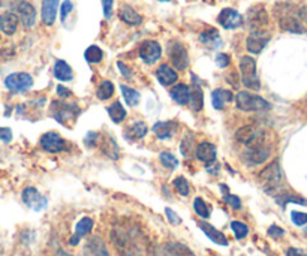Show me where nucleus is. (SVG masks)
<instances>
[{
    "label": "nucleus",
    "instance_id": "f257e3e1",
    "mask_svg": "<svg viewBox=\"0 0 307 256\" xmlns=\"http://www.w3.org/2000/svg\"><path fill=\"white\" fill-rule=\"evenodd\" d=\"M111 241L120 256H142L141 247L138 246L133 235L124 229H113L111 231Z\"/></svg>",
    "mask_w": 307,
    "mask_h": 256
},
{
    "label": "nucleus",
    "instance_id": "f03ea898",
    "mask_svg": "<svg viewBox=\"0 0 307 256\" xmlns=\"http://www.w3.org/2000/svg\"><path fill=\"white\" fill-rule=\"evenodd\" d=\"M259 182L264 186V191L267 193L277 192L280 182H282V171H280V165L279 160L271 162L267 168H264L259 173Z\"/></svg>",
    "mask_w": 307,
    "mask_h": 256
},
{
    "label": "nucleus",
    "instance_id": "7ed1b4c3",
    "mask_svg": "<svg viewBox=\"0 0 307 256\" xmlns=\"http://www.w3.org/2000/svg\"><path fill=\"white\" fill-rule=\"evenodd\" d=\"M236 104H237V108L242 111H267L271 108V105L264 98L249 92L237 93Z\"/></svg>",
    "mask_w": 307,
    "mask_h": 256
},
{
    "label": "nucleus",
    "instance_id": "20e7f679",
    "mask_svg": "<svg viewBox=\"0 0 307 256\" xmlns=\"http://www.w3.org/2000/svg\"><path fill=\"white\" fill-rule=\"evenodd\" d=\"M11 12H14L18 18V21H21V24L24 27H32L36 21V9L32 3L26 2V0H15L11 3Z\"/></svg>",
    "mask_w": 307,
    "mask_h": 256
},
{
    "label": "nucleus",
    "instance_id": "39448f33",
    "mask_svg": "<svg viewBox=\"0 0 307 256\" xmlns=\"http://www.w3.org/2000/svg\"><path fill=\"white\" fill-rule=\"evenodd\" d=\"M240 70H242V81L247 89L252 90H259L261 89V81L256 73V62L255 59L245 56L240 59Z\"/></svg>",
    "mask_w": 307,
    "mask_h": 256
},
{
    "label": "nucleus",
    "instance_id": "423d86ee",
    "mask_svg": "<svg viewBox=\"0 0 307 256\" xmlns=\"http://www.w3.org/2000/svg\"><path fill=\"white\" fill-rule=\"evenodd\" d=\"M5 86L12 93H23V92H27L33 86V78L26 72L11 73V75L6 76Z\"/></svg>",
    "mask_w": 307,
    "mask_h": 256
},
{
    "label": "nucleus",
    "instance_id": "0eeeda50",
    "mask_svg": "<svg viewBox=\"0 0 307 256\" xmlns=\"http://www.w3.org/2000/svg\"><path fill=\"white\" fill-rule=\"evenodd\" d=\"M168 56L173 66L179 70H184L189 66V54L187 50L180 41H171L168 45Z\"/></svg>",
    "mask_w": 307,
    "mask_h": 256
},
{
    "label": "nucleus",
    "instance_id": "6e6552de",
    "mask_svg": "<svg viewBox=\"0 0 307 256\" xmlns=\"http://www.w3.org/2000/svg\"><path fill=\"white\" fill-rule=\"evenodd\" d=\"M78 114H80V108L75 104L53 102V105H51V116L60 123H66L69 120H73Z\"/></svg>",
    "mask_w": 307,
    "mask_h": 256
},
{
    "label": "nucleus",
    "instance_id": "1a4fd4ad",
    "mask_svg": "<svg viewBox=\"0 0 307 256\" xmlns=\"http://www.w3.org/2000/svg\"><path fill=\"white\" fill-rule=\"evenodd\" d=\"M39 144L48 153H60L67 148V142L56 132H48V133L42 135Z\"/></svg>",
    "mask_w": 307,
    "mask_h": 256
},
{
    "label": "nucleus",
    "instance_id": "9d476101",
    "mask_svg": "<svg viewBox=\"0 0 307 256\" xmlns=\"http://www.w3.org/2000/svg\"><path fill=\"white\" fill-rule=\"evenodd\" d=\"M162 56V48L156 41H144L139 47V57L144 63H156Z\"/></svg>",
    "mask_w": 307,
    "mask_h": 256
},
{
    "label": "nucleus",
    "instance_id": "9b49d317",
    "mask_svg": "<svg viewBox=\"0 0 307 256\" xmlns=\"http://www.w3.org/2000/svg\"><path fill=\"white\" fill-rule=\"evenodd\" d=\"M268 42H270V33H267L265 30H253L246 41V47L250 53L259 54L267 47Z\"/></svg>",
    "mask_w": 307,
    "mask_h": 256
},
{
    "label": "nucleus",
    "instance_id": "f8f14e48",
    "mask_svg": "<svg viewBox=\"0 0 307 256\" xmlns=\"http://www.w3.org/2000/svg\"><path fill=\"white\" fill-rule=\"evenodd\" d=\"M217 21H219V24H220L223 29L231 30V29H237V27H240V26L243 24V17H242L236 9L226 8V9H223V11L219 14Z\"/></svg>",
    "mask_w": 307,
    "mask_h": 256
},
{
    "label": "nucleus",
    "instance_id": "ddd939ff",
    "mask_svg": "<svg viewBox=\"0 0 307 256\" xmlns=\"http://www.w3.org/2000/svg\"><path fill=\"white\" fill-rule=\"evenodd\" d=\"M23 202L27 207H30V208H33L36 211H41L42 208L47 207V199L38 192L35 188H26L24 189V192H23Z\"/></svg>",
    "mask_w": 307,
    "mask_h": 256
},
{
    "label": "nucleus",
    "instance_id": "4468645a",
    "mask_svg": "<svg viewBox=\"0 0 307 256\" xmlns=\"http://www.w3.org/2000/svg\"><path fill=\"white\" fill-rule=\"evenodd\" d=\"M247 23L252 30H262V27L268 23L267 12L262 6H255L247 12Z\"/></svg>",
    "mask_w": 307,
    "mask_h": 256
},
{
    "label": "nucleus",
    "instance_id": "2eb2a0df",
    "mask_svg": "<svg viewBox=\"0 0 307 256\" xmlns=\"http://www.w3.org/2000/svg\"><path fill=\"white\" fill-rule=\"evenodd\" d=\"M93 225H95L93 219H90V217H83V219L76 223V226H75V234H73L72 238L69 240V244H70V246H76L83 237H86L87 234L92 232Z\"/></svg>",
    "mask_w": 307,
    "mask_h": 256
},
{
    "label": "nucleus",
    "instance_id": "dca6fc26",
    "mask_svg": "<svg viewBox=\"0 0 307 256\" xmlns=\"http://www.w3.org/2000/svg\"><path fill=\"white\" fill-rule=\"evenodd\" d=\"M195 154L201 162H204L205 165H210L216 160V147H214V144L204 141V142L198 144Z\"/></svg>",
    "mask_w": 307,
    "mask_h": 256
},
{
    "label": "nucleus",
    "instance_id": "f3484780",
    "mask_svg": "<svg viewBox=\"0 0 307 256\" xmlns=\"http://www.w3.org/2000/svg\"><path fill=\"white\" fill-rule=\"evenodd\" d=\"M198 226H199V229H201L213 243H216V244H219V246H228V238L225 237V234L220 232V231H217V229H216L214 226H211L210 223H207V222H199Z\"/></svg>",
    "mask_w": 307,
    "mask_h": 256
},
{
    "label": "nucleus",
    "instance_id": "a211bd4d",
    "mask_svg": "<svg viewBox=\"0 0 307 256\" xmlns=\"http://www.w3.org/2000/svg\"><path fill=\"white\" fill-rule=\"evenodd\" d=\"M279 26H280V29L291 32V33H306V29L301 24V21L294 15H282L279 20Z\"/></svg>",
    "mask_w": 307,
    "mask_h": 256
},
{
    "label": "nucleus",
    "instance_id": "6ab92c4d",
    "mask_svg": "<svg viewBox=\"0 0 307 256\" xmlns=\"http://www.w3.org/2000/svg\"><path fill=\"white\" fill-rule=\"evenodd\" d=\"M17 27H18V18L14 12L8 11V12H3L0 15V30L11 36L17 32Z\"/></svg>",
    "mask_w": 307,
    "mask_h": 256
},
{
    "label": "nucleus",
    "instance_id": "aec40b11",
    "mask_svg": "<svg viewBox=\"0 0 307 256\" xmlns=\"http://www.w3.org/2000/svg\"><path fill=\"white\" fill-rule=\"evenodd\" d=\"M156 78L162 86H171L177 81V72L170 64H161L156 70Z\"/></svg>",
    "mask_w": 307,
    "mask_h": 256
},
{
    "label": "nucleus",
    "instance_id": "412c9836",
    "mask_svg": "<svg viewBox=\"0 0 307 256\" xmlns=\"http://www.w3.org/2000/svg\"><path fill=\"white\" fill-rule=\"evenodd\" d=\"M59 0H42V21L47 26H53L57 17Z\"/></svg>",
    "mask_w": 307,
    "mask_h": 256
},
{
    "label": "nucleus",
    "instance_id": "4be33fe9",
    "mask_svg": "<svg viewBox=\"0 0 307 256\" xmlns=\"http://www.w3.org/2000/svg\"><path fill=\"white\" fill-rule=\"evenodd\" d=\"M179 129V125L176 122H158L153 126V132L159 139H170Z\"/></svg>",
    "mask_w": 307,
    "mask_h": 256
},
{
    "label": "nucleus",
    "instance_id": "5701e85b",
    "mask_svg": "<svg viewBox=\"0 0 307 256\" xmlns=\"http://www.w3.org/2000/svg\"><path fill=\"white\" fill-rule=\"evenodd\" d=\"M161 256H195L193 252L182 243H167L161 249Z\"/></svg>",
    "mask_w": 307,
    "mask_h": 256
},
{
    "label": "nucleus",
    "instance_id": "b1692460",
    "mask_svg": "<svg viewBox=\"0 0 307 256\" xmlns=\"http://www.w3.org/2000/svg\"><path fill=\"white\" fill-rule=\"evenodd\" d=\"M170 96L179 105H187L190 99V87H187L186 84H177L170 90Z\"/></svg>",
    "mask_w": 307,
    "mask_h": 256
},
{
    "label": "nucleus",
    "instance_id": "393cba45",
    "mask_svg": "<svg viewBox=\"0 0 307 256\" xmlns=\"http://www.w3.org/2000/svg\"><path fill=\"white\" fill-rule=\"evenodd\" d=\"M199 42L204 44L205 47L208 48H219L222 45V39H220V35L217 33V30L214 29H208L205 32H202L199 35Z\"/></svg>",
    "mask_w": 307,
    "mask_h": 256
},
{
    "label": "nucleus",
    "instance_id": "a878e982",
    "mask_svg": "<svg viewBox=\"0 0 307 256\" xmlns=\"http://www.w3.org/2000/svg\"><path fill=\"white\" fill-rule=\"evenodd\" d=\"M120 20L123 23L129 24V26H138L142 21V17L129 5H124L120 9Z\"/></svg>",
    "mask_w": 307,
    "mask_h": 256
},
{
    "label": "nucleus",
    "instance_id": "bb28decb",
    "mask_svg": "<svg viewBox=\"0 0 307 256\" xmlns=\"http://www.w3.org/2000/svg\"><path fill=\"white\" fill-rule=\"evenodd\" d=\"M233 101V95L231 92L228 90H223V89H216L213 93H211V102H213V107L216 110H222L225 102H229Z\"/></svg>",
    "mask_w": 307,
    "mask_h": 256
},
{
    "label": "nucleus",
    "instance_id": "cd10ccee",
    "mask_svg": "<svg viewBox=\"0 0 307 256\" xmlns=\"http://www.w3.org/2000/svg\"><path fill=\"white\" fill-rule=\"evenodd\" d=\"M87 249L90 250V253L93 256H110L105 241L101 237H92L87 243Z\"/></svg>",
    "mask_w": 307,
    "mask_h": 256
},
{
    "label": "nucleus",
    "instance_id": "c85d7f7f",
    "mask_svg": "<svg viewBox=\"0 0 307 256\" xmlns=\"http://www.w3.org/2000/svg\"><path fill=\"white\" fill-rule=\"evenodd\" d=\"M54 76L60 81H70L73 73L70 66L66 63L64 60H57L54 64Z\"/></svg>",
    "mask_w": 307,
    "mask_h": 256
},
{
    "label": "nucleus",
    "instance_id": "c756f323",
    "mask_svg": "<svg viewBox=\"0 0 307 256\" xmlns=\"http://www.w3.org/2000/svg\"><path fill=\"white\" fill-rule=\"evenodd\" d=\"M276 201H277V204L282 205V207H286V204H289V202L300 204V205H307V199L301 198V196L291 195L289 192H280L279 195H276Z\"/></svg>",
    "mask_w": 307,
    "mask_h": 256
},
{
    "label": "nucleus",
    "instance_id": "7c9ffc66",
    "mask_svg": "<svg viewBox=\"0 0 307 256\" xmlns=\"http://www.w3.org/2000/svg\"><path fill=\"white\" fill-rule=\"evenodd\" d=\"M189 104L190 107L195 110V111H199L202 110V90L198 84H193L190 87V99H189Z\"/></svg>",
    "mask_w": 307,
    "mask_h": 256
},
{
    "label": "nucleus",
    "instance_id": "2f4dec72",
    "mask_svg": "<svg viewBox=\"0 0 307 256\" xmlns=\"http://www.w3.org/2000/svg\"><path fill=\"white\" fill-rule=\"evenodd\" d=\"M108 114L111 117V120L114 123H120L126 119V110L123 108V105L120 102H114L113 105L108 107Z\"/></svg>",
    "mask_w": 307,
    "mask_h": 256
},
{
    "label": "nucleus",
    "instance_id": "473e14b6",
    "mask_svg": "<svg viewBox=\"0 0 307 256\" xmlns=\"http://www.w3.org/2000/svg\"><path fill=\"white\" fill-rule=\"evenodd\" d=\"M84 57H86V60H87L89 63H99V62H102V59H104V53H102V50H101L99 47L92 45V47H89V48L86 50Z\"/></svg>",
    "mask_w": 307,
    "mask_h": 256
},
{
    "label": "nucleus",
    "instance_id": "72a5a7b5",
    "mask_svg": "<svg viewBox=\"0 0 307 256\" xmlns=\"http://www.w3.org/2000/svg\"><path fill=\"white\" fill-rule=\"evenodd\" d=\"M127 132H129L130 139H141V138H144L147 135L148 129H147V125L144 122H136L129 128Z\"/></svg>",
    "mask_w": 307,
    "mask_h": 256
},
{
    "label": "nucleus",
    "instance_id": "f704fd0d",
    "mask_svg": "<svg viewBox=\"0 0 307 256\" xmlns=\"http://www.w3.org/2000/svg\"><path fill=\"white\" fill-rule=\"evenodd\" d=\"M96 95H98V98H99L101 101L110 99V98L114 95V84H113L111 81H104V82H101V86L98 87Z\"/></svg>",
    "mask_w": 307,
    "mask_h": 256
},
{
    "label": "nucleus",
    "instance_id": "c9c22d12",
    "mask_svg": "<svg viewBox=\"0 0 307 256\" xmlns=\"http://www.w3.org/2000/svg\"><path fill=\"white\" fill-rule=\"evenodd\" d=\"M122 93L124 101H126V104H127L129 107L138 105V102H139V93H138L136 90H133V89H130V87H127V86H122Z\"/></svg>",
    "mask_w": 307,
    "mask_h": 256
},
{
    "label": "nucleus",
    "instance_id": "e433bc0d",
    "mask_svg": "<svg viewBox=\"0 0 307 256\" xmlns=\"http://www.w3.org/2000/svg\"><path fill=\"white\" fill-rule=\"evenodd\" d=\"M159 159H161V163H162L165 168H168V169H176V168L179 166V160H177V157L173 156V154L168 153V151L161 153Z\"/></svg>",
    "mask_w": 307,
    "mask_h": 256
},
{
    "label": "nucleus",
    "instance_id": "4c0bfd02",
    "mask_svg": "<svg viewBox=\"0 0 307 256\" xmlns=\"http://www.w3.org/2000/svg\"><path fill=\"white\" fill-rule=\"evenodd\" d=\"M193 208H195V213H196L199 217H202V219H208V217H210V210H208L207 204L204 202V199L196 198V199L193 201Z\"/></svg>",
    "mask_w": 307,
    "mask_h": 256
},
{
    "label": "nucleus",
    "instance_id": "58836bf2",
    "mask_svg": "<svg viewBox=\"0 0 307 256\" xmlns=\"http://www.w3.org/2000/svg\"><path fill=\"white\" fill-rule=\"evenodd\" d=\"M231 229H233L234 235H236L239 240L245 238L246 235L249 234V228H247V225L243 223V222H239V220L231 222Z\"/></svg>",
    "mask_w": 307,
    "mask_h": 256
},
{
    "label": "nucleus",
    "instance_id": "ea45409f",
    "mask_svg": "<svg viewBox=\"0 0 307 256\" xmlns=\"http://www.w3.org/2000/svg\"><path fill=\"white\" fill-rule=\"evenodd\" d=\"M174 188L176 191L180 193L182 196H187L190 193V188H189V183L184 177H177L174 180Z\"/></svg>",
    "mask_w": 307,
    "mask_h": 256
},
{
    "label": "nucleus",
    "instance_id": "a19ab883",
    "mask_svg": "<svg viewBox=\"0 0 307 256\" xmlns=\"http://www.w3.org/2000/svg\"><path fill=\"white\" fill-rule=\"evenodd\" d=\"M192 147H193V135L189 132V133H186V135H184L183 141H182V145H180V150H182V153H183L186 157L190 154Z\"/></svg>",
    "mask_w": 307,
    "mask_h": 256
},
{
    "label": "nucleus",
    "instance_id": "79ce46f5",
    "mask_svg": "<svg viewBox=\"0 0 307 256\" xmlns=\"http://www.w3.org/2000/svg\"><path fill=\"white\" fill-rule=\"evenodd\" d=\"M291 219H292L294 225H297V226H304L307 223V213L292 211V213H291Z\"/></svg>",
    "mask_w": 307,
    "mask_h": 256
},
{
    "label": "nucleus",
    "instance_id": "37998d69",
    "mask_svg": "<svg viewBox=\"0 0 307 256\" xmlns=\"http://www.w3.org/2000/svg\"><path fill=\"white\" fill-rule=\"evenodd\" d=\"M223 201L226 202V204H229L233 208H240L242 207V201H240V198L239 196H236V195H225L223 196Z\"/></svg>",
    "mask_w": 307,
    "mask_h": 256
},
{
    "label": "nucleus",
    "instance_id": "c03bdc74",
    "mask_svg": "<svg viewBox=\"0 0 307 256\" xmlns=\"http://www.w3.org/2000/svg\"><path fill=\"white\" fill-rule=\"evenodd\" d=\"M268 235L273 237V238H282L285 235V231L282 228H279L277 225H271L268 228Z\"/></svg>",
    "mask_w": 307,
    "mask_h": 256
},
{
    "label": "nucleus",
    "instance_id": "a18cd8bd",
    "mask_svg": "<svg viewBox=\"0 0 307 256\" xmlns=\"http://www.w3.org/2000/svg\"><path fill=\"white\" fill-rule=\"evenodd\" d=\"M113 5H114V0H102V8H104L105 18H111V15H113Z\"/></svg>",
    "mask_w": 307,
    "mask_h": 256
},
{
    "label": "nucleus",
    "instance_id": "49530a36",
    "mask_svg": "<svg viewBox=\"0 0 307 256\" xmlns=\"http://www.w3.org/2000/svg\"><path fill=\"white\" fill-rule=\"evenodd\" d=\"M165 214H167V217H168V220H170L171 225H179V223L182 222V219H180L171 208H165Z\"/></svg>",
    "mask_w": 307,
    "mask_h": 256
},
{
    "label": "nucleus",
    "instance_id": "de8ad7c7",
    "mask_svg": "<svg viewBox=\"0 0 307 256\" xmlns=\"http://www.w3.org/2000/svg\"><path fill=\"white\" fill-rule=\"evenodd\" d=\"M229 62H231V60H229V56H228V54L220 53V54L216 56V64H217L219 67H222V69L226 67V66L229 64Z\"/></svg>",
    "mask_w": 307,
    "mask_h": 256
},
{
    "label": "nucleus",
    "instance_id": "09e8293b",
    "mask_svg": "<svg viewBox=\"0 0 307 256\" xmlns=\"http://www.w3.org/2000/svg\"><path fill=\"white\" fill-rule=\"evenodd\" d=\"M0 139L5 144H9L12 141V130L9 128H0Z\"/></svg>",
    "mask_w": 307,
    "mask_h": 256
},
{
    "label": "nucleus",
    "instance_id": "8fccbe9b",
    "mask_svg": "<svg viewBox=\"0 0 307 256\" xmlns=\"http://www.w3.org/2000/svg\"><path fill=\"white\" fill-rule=\"evenodd\" d=\"M70 11H72V2L70 0H64L63 5H61V20L63 21L66 20V17H67V14Z\"/></svg>",
    "mask_w": 307,
    "mask_h": 256
},
{
    "label": "nucleus",
    "instance_id": "3c124183",
    "mask_svg": "<svg viewBox=\"0 0 307 256\" xmlns=\"http://www.w3.org/2000/svg\"><path fill=\"white\" fill-rule=\"evenodd\" d=\"M117 66H119V69H120V72H122V75L126 78V79H130L132 78V75H133V72L126 66V64L123 63V62H117Z\"/></svg>",
    "mask_w": 307,
    "mask_h": 256
},
{
    "label": "nucleus",
    "instance_id": "603ef678",
    "mask_svg": "<svg viewBox=\"0 0 307 256\" xmlns=\"http://www.w3.org/2000/svg\"><path fill=\"white\" fill-rule=\"evenodd\" d=\"M57 95L60 96V98H63V99H66V98H70V92L67 90V89H64L63 86H57Z\"/></svg>",
    "mask_w": 307,
    "mask_h": 256
},
{
    "label": "nucleus",
    "instance_id": "864d4df0",
    "mask_svg": "<svg viewBox=\"0 0 307 256\" xmlns=\"http://www.w3.org/2000/svg\"><path fill=\"white\" fill-rule=\"evenodd\" d=\"M286 256H307V255L303 252V250H300V249L291 247V249L286 250Z\"/></svg>",
    "mask_w": 307,
    "mask_h": 256
},
{
    "label": "nucleus",
    "instance_id": "5fc2aeb1",
    "mask_svg": "<svg viewBox=\"0 0 307 256\" xmlns=\"http://www.w3.org/2000/svg\"><path fill=\"white\" fill-rule=\"evenodd\" d=\"M298 17H300L303 21H306L307 23V5H304V6L300 8V11H298Z\"/></svg>",
    "mask_w": 307,
    "mask_h": 256
},
{
    "label": "nucleus",
    "instance_id": "6e6d98bb",
    "mask_svg": "<svg viewBox=\"0 0 307 256\" xmlns=\"http://www.w3.org/2000/svg\"><path fill=\"white\" fill-rule=\"evenodd\" d=\"M57 256H73V255H69V253L63 252V250H59V253H57Z\"/></svg>",
    "mask_w": 307,
    "mask_h": 256
},
{
    "label": "nucleus",
    "instance_id": "4d7b16f0",
    "mask_svg": "<svg viewBox=\"0 0 307 256\" xmlns=\"http://www.w3.org/2000/svg\"><path fill=\"white\" fill-rule=\"evenodd\" d=\"M5 5V0H0V6H3Z\"/></svg>",
    "mask_w": 307,
    "mask_h": 256
},
{
    "label": "nucleus",
    "instance_id": "13d9d810",
    "mask_svg": "<svg viewBox=\"0 0 307 256\" xmlns=\"http://www.w3.org/2000/svg\"><path fill=\"white\" fill-rule=\"evenodd\" d=\"M161 2H170V0H161Z\"/></svg>",
    "mask_w": 307,
    "mask_h": 256
},
{
    "label": "nucleus",
    "instance_id": "bf43d9fd",
    "mask_svg": "<svg viewBox=\"0 0 307 256\" xmlns=\"http://www.w3.org/2000/svg\"><path fill=\"white\" fill-rule=\"evenodd\" d=\"M304 231H306V234H307V228H306V229H304Z\"/></svg>",
    "mask_w": 307,
    "mask_h": 256
}]
</instances>
